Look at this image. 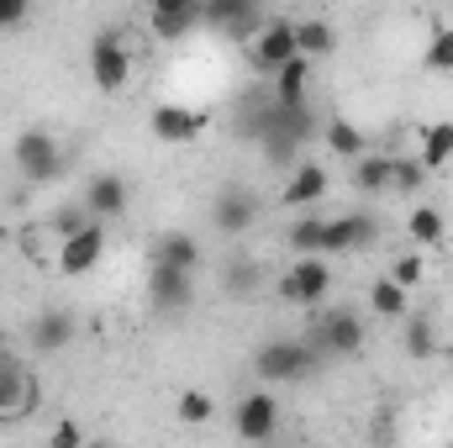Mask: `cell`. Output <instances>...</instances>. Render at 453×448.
I'll return each instance as SVG.
<instances>
[{"instance_id":"7c38bea8","label":"cell","mask_w":453,"mask_h":448,"mask_svg":"<svg viewBox=\"0 0 453 448\" xmlns=\"http://www.w3.org/2000/svg\"><path fill=\"white\" fill-rule=\"evenodd\" d=\"M148 301L158 312H190L196 301V274L190 269H174V264H153L148 269Z\"/></svg>"},{"instance_id":"8fae6325","label":"cell","mask_w":453,"mask_h":448,"mask_svg":"<svg viewBox=\"0 0 453 448\" xmlns=\"http://www.w3.org/2000/svg\"><path fill=\"white\" fill-rule=\"evenodd\" d=\"M301 48H296V21H285V16H269L264 27H258V37H253V69L258 74H274L285 58H296Z\"/></svg>"},{"instance_id":"836d02e7","label":"cell","mask_w":453,"mask_h":448,"mask_svg":"<svg viewBox=\"0 0 453 448\" xmlns=\"http://www.w3.org/2000/svg\"><path fill=\"white\" fill-rule=\"evenodd\" d=\"M27 16H32V0H0V32L27 27Z\"/></svg>"},{"instance_id":"e0dca14e","label":"cell","mask_w":453,"mask_h":448,"mask_svg":"<svg viewBox=\"0 0 453 448\" xmlns=\"http://www.w3.org/2000/svg\"><path fill=\"white\" fill-rule=\"evenodd\" d=\"M274 101H285V106H306L311 101V58L306 53H296V58H285L274 69Z\"/></svg>"},{"instance_id":"f546056e","label":"cell","mask_w":453,"mask_h":448,"mask_svg":"<svg viewBox=\"0 0 453 448\" xmlns=\"http://www.w3.org/2000/svg\"><path fill=\"white\" fill-rule=\"evenodd\" d=\"M21 396H27V380H21V369H16L11 359H0V417L21 412Z\"/></svg>"},{"instance_id":"8d00e7d4","label":"cell","mask_w":453,"mask_h":448,"mask_svg":"<svg viewBox=\"0 0 453 448\" xmlns=\"http://www.w3.org/2000/svg\"><path fill=\"white\" fill-rule=\"evenodd\" d=\"M0 243H5V217H0Z\"/></svg>"},{"instance_id":"9a60e30c","label":"cell","mask_w":453,"mask_h":448,"mask_svg":"<svg viewBox=\"0 0 453 448\" xmlns=\"http://www.w3.org/2000/svg\"><path fill=\"white\" fill-rule=\"evenodd\" d=\"M327 185H333V180H327V169H322V164H311V158H301V164L290 169V180H285V196H280V201H285L290 212H311V206L327 196Z\"/></svg>"},{"instance_id":"5b68a950","label":"cell","mask_w":453,"mask_h":448,"mask_svg":"<svg viewBox=\"0 0 453 448\" xmlns=\"http://www.w3.org/2000/svg\"><path fill=\"white\" fill-rule=\"evenodd\" d=\"M201 27H211L217 37H232V42H253L264 27V0H206Z\"/></svg>"},{"instance_id":"5bb4252c","label":"cell","mask_w":453,"mask_h":448,"mask_svg":"<svg viewBox=\"0 0 453 448\" xmlns=\"http://www.w3.org/2000/svg\"><path fill=\"white\" fill-rule=\"evenodd\" d=\"M201 5H206V0H153V16H148L153 37H158V42H180L185 32L201 27Z\"/></svg>"},{"instance_id":"ffe728a7","label":"cell","mask_w":453,"mask_h":448,"mask_svg":"<svg viewBox=\"0 0 453 448\" xmlns=\"http://www.w3.org/2000/svg\"><path fill=\"white\" fill-rule=\"evenodd\" d=\"M153 264H174V269H201V243L190 237V232H164L158 243H153Z\"/></svg>"},{"instance_id":"7402d4cb","label":"cell","mask_w":453,"mask_h":448,"mask_svg":"<svg viewBox=\"0 0 453 448\" xmlns=\"http://www.w3.org/2000/svg\"><path fill=\"white\" fill-rule=\"evenodd\" d=\"M369 312H374V317H385V322H401V317L411 312L406 285H401V280H390V274H385V280H374V285H369Z\"/></svg>"},{"instance_id":"83f0119b","label":"cell","mask_w":453,"mask_h":448,"mask_svg":"<svg viewBox=\"0 0 453 448\" xmlns=\"http://www.w3.org/2000/svg\"><path fill=\"white\" fill-rule=\"evenodd\" d=\"M406 232H411V243L438 248V243H443V232H449V222H443V212H438V206H417V212L406 217Z\"/></svg>"},{"instance_id":"ac0fdd59","label":"cell","mask_w":453,"mask_h":448,"mask_svg":"<svg viewBox=\"0 0 453 448\" xmlns=\"http://www.w3.org/2000/svg\"><path fill=\"white\" fill-rule=\"evenodd\" d=\"M69 343H74V317H69V312L48 306V312L32 317V348H37V353H58V348H69Z\"/></svg>"},{"instance_id":"44dd1931","label":"cell","mask_w":453,"mask_h":448,"mask_svg":"<svg viewBox=\"0 0 453 448\" xmlns=\"http://www.w3.org/2000/svg\"><path fill=\"white\" fill-rule=\"evenodd\" d=\"M401 343H406L411 359H433L443 337H438V322H433L427 312H406V317H401Z\"/></svg>"},{"instance_id":"7a4b0ae2","label":"cell","mask_w":453,"mask_h":448,"mask_svg":"<svg viewBox=\"0 0 453 448\" xmlns=\"http://www.w3.org/2000/svg\"><path fill=\"white\" fill-rule=\"evenodd\" d=\"M11 158H16V174H21V180H32V185H48V180H58V174H64V148H58V137H53V132H42V127L16 132Z\"/></svg>"},{"instance_id":"3957f363","label":"cell","mask_w":453,"mask_h":448,"mask_svg":"<svg viewBox=\"0 0 453 448\" xmlns=\"http://www.w3.org/2000/svg\"><path fill=\"white\" fill-rule=\"evenodd\" d=\"M327 290H333L327 253H296V264L280 274V296H285L290 306H306V312H317V306L327 301Z\"/></svg>"},{"instance_id":"4fadbf2b","label":"cell","mask_w":453,"mask_h":448,"mask_svg":"<svg viewBox=\"0 0 453 448\" xmlns=\"http://www.w3.org/2000/svg\"><path fill=\"white\" fill-rule=\"evenodd\" d=\"M374 237H380V222H374L369 212H348V217H333V222H327L322 253H364Z\"/></svg>"},{"instance_id":"2e32d148","label":"cell","mask_w":453,"mask_h":448,"mask_svg":"<svg viewBox=\"0 0 453 448\" xmlns=\"http://www.w3.org/2000/svg\"><path fill=\"white\" fill-rule=\"evenodd\" d=\"M80 201H85V212H90L96 222H111V217L127 212V180H121V174H96Z\"/></svg>"},{"instance_id":"484cf974","label":"cell","mask_w":453,"mask_h":448,"mask_svg":"<svg viewBox=\"0 0 453 448\" xmlns=\"http://www.w3.org/2000/svg\"><path fill=\"white\" fill-rule=\"evenodd\" d=\"M322 232H327V217L301 212L296 222L285 227V243H290V253H322Z\"/></svg>"},{"instance_id":"277c9868","label":"cell","mask_w":453,"mask_h":448,"mask_svg":"<svg viewBox=\"0 0 453 448\" xmlns=\"http://www.w3.org/2000/svg\"><path fill=\"white\" fill-rule=\"evenodd\" d=\"M127 80H132V53H127V37H121L116 27L96 32V42H90V85H96L101 96H116Z\"/></svg>"},{"instance_id":"30bf717a","label":"cell","mask_w":453,"mask_h":448,"mask_svg":"<svg viewBox=\"0 0 453 448\" xmlns=\"http://www.w3.org/2000/svg\"><path fill=\"white\" fill-rule=\"evenodd\" d=\"M201 127H206V116L190 112V106H180V101H158V106L148 112V132H153L158 143H169V148L196 143V137H201Z\"/></svg>"},{"instance_id":"cb8c5ba5","label":"cell","mask_w":453,"mask_h":448,"mask_svg":"<svg viewBox=\"0 0 453 448\" xmlns=\"http://www.w3.org/2000/svg\"><path fill=\"white\" fill-rule=\"evenodd\" d=\"M417 158H422L427 169H443V164H453V121H433V127H422Z\"/></svg>"},{"instance_id":"4dcf8cb0","label":"cell","mask_w":453,"mask_h":448,"mask_svg":"<svg viewBox=\"0 0 453 448\" xmlns=\"http://www.w3.org/2000/svg\"><path fill=\"white\" fill-rule=\"evenodd\" d=\"M422 64H427L433 74H453V27H433V42H427Z\"/></svg>"},{"instance_id":"8992f818","label":"cell","mask_w":453,"mask_h":448,"mask_svg":"<svg viewBox=\"0 0 453 448\" xmlns=\"http://www.w3.org/2000/svg\"><path fill=\"white\" fill-rule=\"evenodd\" d=\"M306 343L317 348V359H353L364 348V322L353 312H327V317L311 322Z\"/></svg>"},{"instance_id":"9c48e42d","label":"cell","mask_w":453,"mask_h":448,"mask_svg":"<svg viewBox=\"0 0 453 448\" xmlns=\"http://www.w3.org/2000/svg\"><path fill=\"white\" fill-rule=\"evenodd\" d=\"M253 222H258V196L248 185H222L217 201H211V227L222 237H242Z\"/></svg>"},{"instance_id":"d6986e66","label":"cell","mask_w":453,"mask_h":448,"mask_svg":"<svg viewBox=\"0 0 453 448\" xmlns=\"http://www.w3.org/2000/svg\"><path fill=\"white\" fill-rule=\"evenodd\" d=\"M390 164H395V153H358L353 158V190L358 196H385L390 190Z\"/></svg>"},{"instance_id":"d6a6232c","label":"cell","mask_w":453,"mask_h":448,"mask_svg":"<svg viewBox=\"0 0 453 448\" xmlns=\"http://www.w3.org/2000/svg\"><path fill=\"white\" fill-rule=\"evenodd\" d=\"M390 280H401L406 290H411V285H422V259H417V253H401V259L390 264Z\"/></svg>"},{"instance_id":"e575fe53","label":"cell","mask_w":453,"mask_h":448,"mask_svg":"<svg viewBox=\"0 0 453 448\" xmlns=\"http://www.w3.org/2000/svg\"><path fill=\"white\" fill-rule=\"evenodd\" d=\"M85 222H90V212H85V201H80V206H69V212H58V217H53V232H58V237H69V232H80Z\"/></svg>"},{"instance_id":"d590c367","label":"cell","mask_w":453,"mask_h":448,"mask_svg":"<svg viewBox=\"0 0 453 448\" xmlns=\"http://www.w3.org/2000/svg\"><path fill=\"white\" fill-rule=\"evenodd\" d=\"M80 438H85V433H80L74 422H58V428H53V444H80Z\"/></svg>"},{"instance_id":"d4e9b609","label":"cell","mask_w":453,"mask_h":448,"mask_svg":"<svg viewBox=\"0 0 453 448\" xmlns=\"http://www.w3.org/2000/svg\"><path fill=\"white\" fill-rule=\"evenodd\" d=\"M427 174H433V169H427L417 153H395V164H390V190H395V196H422Z\"/></svg>"},{"instance_id":"ba28073f","label":"cell","mask_w":453,"mask_h":448,"mask_svg":"<svg viewBox=\"0 0 453 448\" xmlns=\"http://www.w3.org/2000/svg\"><path fill=\"white\" fill-rule=\"evenodd\" d=\"M232 422H237V438H248V444H269V438L280 433V401H274V385L248 390V396L237 401Z\"/></svg>"},{"instance_id":"52a82bcc","label":"cell","mask_w":453,"mask_h":448,"mask_svg":"<svg viewBox=\"0 0 453 448\" xmlns=\"http://www.w3.org/2000/svg\"><path fill=\"white\" fill-rule=\"evenodd\" d=\"M101 259H106V222H96V217H90L80 232L58 237V269H64L69 280H80V274L101 269Z\"/></svg>"},{"instance_id":"1f68e13d","label":"cell","mask_w":453,"mask_h":448,"mask_svg":"<svg viewBox=\"0 0 453 448\" xmlns=\"http://www.w3.org/2000/svg\"><path fill=\"white\" fill-rule=\"evenodd\" d=\"M211 412H217V401H211L206 390H185V396H180V422L201 428V422H211Z\"/></svg>"},{"instance_id":"6da1fadb","label":"cell","mask_w":453,"mask_h":448,"mask_svg":"<svg viewBox=\"0 0 453 448\" xmlns=\"http://www.w3.org/2000/svg\"><path fill=\"white\" fill-rule=\"evenodd\" d=\"M317 369V348L306 343V337H274V343H264L258 353H253V375L264 380V385H296V380H306Z\"/></svg>"},{"instance_id":"603a6c76","label":"cell","mask_w":453,"mask_h":448,"mask_svg":"<svg viewBox=\"0 0 453 448\" xmlns=\"http://www.w3.org/2000/svg\"><path fill=\"white\" fill-rule=\"evenodd\" d=\"M296 48L317 64V58H327L333 48H338V37H333V21H322V16H306V21H296Z\"/></svg>"},{"instance_id":"4316f807","label":"cell","mask_w":453,"mask_h":448,"mask_svg":"<svg viewBox=\"0 0 453 448\" xmlns=\"http://www.w3.org/2000/svg\"><path fill=\"white\" fill-rule=\"evenodd\" d=\"M322 137H327V148H333V153H342V158H348V164H353V158H358V153H364V148H369V137H364V132H358V127H353V121H348V116H333V121H327V132H322Z\"/></svg>"},{"instance_id":"f1b7e54d","label":"cell","mask_w":453,"mask_h":448,"mask_svg":"<svg viewBox=\"0 0 453 448\" xmlns=\"http://www.w3.org/2000/svg\"><path fill=\"white\" fill-rule=\"evenodd\" d=\"M258 280H264V264H253V259H232V264L222 269V290L226 296H253Z\"/></svg>"}]
</instances>
